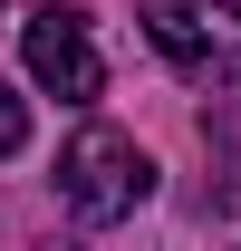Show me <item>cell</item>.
<instances>
[{
    "label": "cell",
    "mask_w": 241,
    "mask_h": 251,
    "mask_svg": "<svg viewBox=\"0 0 241 251\" xmlns=\"http://www.w3.org/2000/svg\"><path fill=\"white\" fill-rule=\"evenodd\" d=\"M135 29L164 68L203 87H241V0H135Z\"/></svg>",
    "instance_id": "1"
},
{
    "label": "cell",
    "mask_w": 241,
    "mask_h": 251,
    "mask_svg": "<svg viewBox=\"0 0 241 251\" xmlns=\"http://www.w3.org/2000/svg\"><path fill=\"white\" fill-rule=\"evenodd\" d=\"M154 193V155L135 145V135H116V126H77L58 155V203L77 222H125L135 203Z\"/></svg>",
    "instance_id": "2"
},
{
    "label": "cell",
    "mask_w": 241,
    "mask_h": 251,
    "mask_svg": "<svg viewBox=\"0 0 241 251\" xmlns=\"http://www.w3.org/2000/svg\"><path fill=\"white\" fill-rule=\"evenodd\" d=\"M20 58H29V77L58 106H96L106 97V58H96V39H87L77 10H39L29 29H20Z\"/></svg>",
    "instance_id": "3"
},
{
    "label": "cell",
    "mask_w": 241,
    "mask_h": 251,
    "mask_svg": "<svg viewBox=\"0 0 241 251\" xmlns=\"http://www.w3.org/2000/svg\"><path fill=\"white\" fill-rule=\"evenodd\" d=\"M29 145V106H20V87H0V155H20Z\"/></svg>",
    "instance_id": "4"
}]
</instances>
